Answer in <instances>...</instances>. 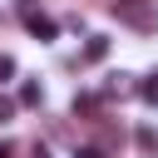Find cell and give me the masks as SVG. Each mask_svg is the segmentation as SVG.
<instances>
[{
  "instance_id": "1",
  "label": "cell",
  "mask_w": 158,
  "mask_h": 158,
  "mask_svg": "<svg viewBox=\"0 0 158 158\" xmlns=\"http://www.w3.org/2000/svg\"><path fill=\"white\" fill-rule=\"evenodd\" d=\"M20 15H25V30H30V35H35V40H40V44H49V40H54V35H59V25H54V20H49V15H40V10H35V5H25V10H20Z\"/></svg>"
},
{
  "instance_id": "2",
  "label": "cell",
  "mask_w": 158,
  "mask_h": 158,
  "mask_svg": "<svg viewBox=\"0 0 158 158\" xmlns=\"http://www.w3.org/2000/svg\"><path fill=\"white\" fill-rule=\"evenodd\" d=\"M109 54V35H89V44H84V64H99Z\"/></svg>"
},
{
  "instance_id": "3",
  "label": "cell",
  "mask_w": 158,
  "mask_h": 158,
  "mask_svg": "<svg viewBox=\"0 0 158 158\" xmlns=\"http://www.w3.org/2000/svg\"><path fill=\"white\" fill-rule=\"evenodd\" d=\"M133 143H138L143 153H158V128H153V123H138V133H133Z\"/></svg>"
},
{
  "instance_id": "4",
  "label": "cell",
  "mask_w": 158,
  "mask_h": 158,
  "mask_svg": "<svg viewBox=\"0 0 158 158\" xmlns=\"http://www.w3.org/2000/svg\"><path fill=\"white\" fill-rule=\"evenodd\" d=\"M40 99H44V89H40L35 79H25V84H20V99H15V104H25V109H35Z\"/></svg>"
},
{
  "instance_id": "5",
  "label": "cell",
  "mask_w": 158,
  "mask_h": 158,
  "mask_svg": "<svg viewBox=\"0 0 158 158\" xmlns=\"http://www.w3.org/2000/svg\"><path fill=\"white\" fill-rule=\"evenodd\" d=\"M138 99H143L148 109H158V69H153V74H148V79L138 84Z\"/></svg>"
},
{
  "instance_id": "6",
  "label": "cell",
  "mask_w": 158,
  "mask_h": 158,
  "mask_svg": "<svg viewBox=\"0 0 158 158\" xmlns=\"http://www.w3.org/2000/svg\"><path fill=\"white\" fill-rule=\"evenodd\" d=\"M99 104H104L99 94H74V114H94Z\"/></svg>"
},
{
  "instance_id": "7",
  "label": "cell",
  "mask_w": 158,
  "mask_h": 158,
  "mask_svg": "<svg viewBox=\"0 0 158 158\" xmlns=\"http://www.w3.org/2000/svg\"><path fill=\"white\" fill-rule=\"evenodd\" d=\"M10 79H15V59H10V54H0V84H10Z\"/></svg>"
},
{
  "instance_id": "8",
  "label": "cell",
  "mask_w": 158,
  "mask_h": 158,
  "mask_svg": "<svg viewBox=\"0 0 158 158\" xmlns=\"http://www.w3.org/2000/svg\"><path fill=\"white\" fill-rule=\"evenodd\" d=\"M10 114H15V99H5V94H0V123H5Z\"/></svg>"
},
{
  "instance_id": "9",
  "label": "cell",
  "mask_w": 158,
  "mask_h": 158,
  "mask_svg": "<svg viewBox=\"0 0 158 158\" xmlns=\"http://www.w3.org/2000/svg\"><path fill=\"white\" fill-rule=\"evenodd\" d=\"M74 158H104V153H99V148H79Z\"/></svg>"
},
{
  "instance_id": "10",
  "label": "cell",
  "mask_w": 158,
  "mask_h": 158,
  "mask_svg": "<svg viewBox=\"0 0 158 158\" xmlns=\"http://www.w3.org/2000/svg\"><path fill=\"white\" fill-rule=\"evenodd\" d=\"M0 158H15V143H5V138H0Z\"/></svg>"
}]
</instances>
